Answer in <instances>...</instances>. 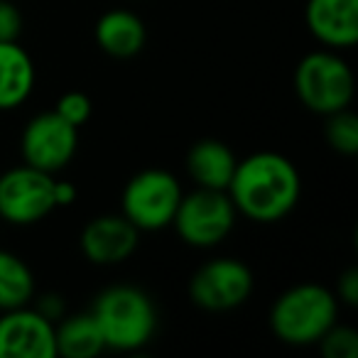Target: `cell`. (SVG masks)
<instances>
[{"instance_id": "obj_1", "label": "cell", "mask_w": 358, "mask_h": 358, "mask_svg": "<svg viewBox=\"0 0 358 358\" xmlns=\"http://www.w3.org/2000/svg\"><path fill=\"white\" fill-rule=\"evenodd\" d=\"M229 196L236 211L255 224L282 221L302 196V177L280 152H253L236 164Z\"/></svg>"}, {"instance_id": "obj_2", "label": "cell", "mask_w": 358, "mask_h": 358, "mask_svg": "<svg viewBox=\"0 0 358 358\" xmlns=\"http://www.w3.org/2000/svg\"><path fill=\"white\" fill-rule=\"evenodd\" d=\"M103 334L106 348L133 353L145 348L157 331V309L148 292L133 285H113L96 297L91 307Z\"/></svg>"}, {"instance_id": "obj_3", "label": "cell", "mask_w": 358, "mask_h": 358, "mask_svg": "<svg viewBox=\"0 0 358 358\" xmlns=\"http://www.w3.org/2000/svg\"><path fill=\"white\" fill-rule=\"evenodd\" d=\"M338 299L331 289L302 282L285 289L270 309V329L287 346H314L336 324Z\"/></svg>"}, {"instance_id": "obj_4", "label": "cell", "mask_w": 358, "mask_h": 358, "mask_svg": "<svg viewBox=\"0 0 358 358\" xmlns=\"http://www.w3.org/2000/svg\"><path fill=\"white\" fill-rule=\"evenodd\" d=\"M294 91L304 108L329 115L351 106L356 81L351 66L336 50H319L299 59L294 69Z\"/></svg>"}, {"instance_id": "obj_5", "label": "cell", "mask_w": 358, "mask_h": 358, "mask_svg": "<svg viewBox=\"0 0 358 358\" xmlns=\"http://www.w3.org/2000/svg\"><path fill=\"white\" fill-rule=\"evenodd\" d=\"M182 196L179 179L167 169L152 167L130 177L120 196V209L138 231H162L172 226Z\"/></svg>"}, {"instance_id": "obj_6", "label": "cell", "mask_w": 358, "mask_h": 358, "mask_svg": "<svg viewBox=\"0 0 358 358\" xmlns=\"http://www.w3.org/2000/svg\"><path fill=\"white\" fill-rule=\"evenodd\" d=\"M236 216L238 211L229 192L196 187L192 194L182 196L172 226L192 248H214L234 231Z\"/></svg>"}, {"instance_id": "obj_7", "label": "cell", "mask_w": 358, "mask_h": 358, "mask_svg": "<svg viewBox=\"0 0 358 358\" xmlns=\"http://www.w3.org/2000/svg\"><path fill=\"white\" fill-rule=\"evenodd\" d=\"M55 177L22 162L0 174V219L13 226H32L55 206Z\"/></svg>"}, {"instance_id": "obj_8", "label": "cell", "mask_w": 358, "mask_h": 358, "mask_svg": "<svg viewBox=\"0 0 358 358\" xmlns=\"http://www.w3.org/2000/svg\"><path fill=\"white\" fill-rule=\"evenodd\" d=\"M253 292V273L238 258H214L189 280V297L206 312H231L248 302Z\"/></svg>"}, {"instance_id": "obj_9", "label": "cell", "mask_w": 358, "mask_h": 358, "mask_svg": "<svg viewBox=\"0 0 358 358\" xmlns=\"http://www.w3.org/2000/svg\"><path fill=\"white\" fill-rule=\"evenodd\" d=\"M79 148V128L62 118L57 110L37 113L25 125L20 138V152L25 164L42 172H59L74 159Z\"/></svg>"}, {"instance_id": "obj_10", "label": "cell", "mask_w": 358, "mask_h": 358, "mask_svg": "<svg viewBox=\"0 0 358 358\" xmlns=\"http://www.w3.org/2000/svg\"><path fill=\"white\" fill-rule=\"evenodd\" d=\"M0 358H57L55 324L30 304L3 312Z\"/></svg>"}, {"instance_id": "obj_11", "label": "cell", "mask_w": 358, "mask_h": 358, "mask_svg": "<svg viewBox=\"0 0 358 358\" xmlns=\"http://www.w3.org/2000/svg\"><path fill=\"white\" fill-rule=\"evenodd\" d=\"M140 231L123 214H103L91 219L79 236L81 253L101 268L120 265L135 253Z\"/></svg>"}, {"instance_id": "obj_12", "label": "cell", "mask_w": 358, "mask_h": 358, "mask_svg": "<svg viewBox=\"0 0 358 358\" xmlns=\"http://www.w3.org/2000/svg\"><path fill=\"white\" fill-rule=\"evenodd\" d=\"M304 20L327 50H351L358 42V0H307Z\"/></svg>"}, {"instance_id": "obj_13", "label": "cell", "mask_w": 358, "mask_h": 358, "mask_svg": "<svg viewBox=\"0 0 358 358\" xmlns=\"http://www.w3.org/2000/svg\"><path fill=\"white\" fill-rule=\"evenodd\" d=\"M94 37L96 45L106 55L115 57V59H130L143 52L145 42H148V27H145L143 17L135 15L133 10L115 8L96 20Z\"/></svg>"}, {"instance_id": "obj_14", "label": "cell", "mask_w": 358, "mask_h": 358, "mask_svg": "<svg viewBox=\"0 0 358 358\" xmlns=\"http://www.w3.org/2000/svg\"><path fill=\"white\" fill-rule=\"evenodd\" d=\"M236 164L238 159H236L234 150L216 138L199 140L187 152V172L194 179V185L204 187V189H229Z\"/></svg>"}, {"instance_id": "obj_15", "label": "cell", "mask_w": 358, "mask_h": 358, "mask_svg": "<svg viewBox=\"0 0 358 358\" xmlns=\"http://www.w3.org/2000/svg\"><path fill=\"white\" fill-rule=\"evenodd\" d=\"M35 62L17 42H0V110H15L35 89Z\"/></svg>"}, {"instance_id": "obj_16", "label": "cell", "mask_w": 358, "mask_h": 358, "mask_svg": "<svg viewBox=\"0 0 358 358\" xmlns=\"http://www.w3.org/2000/svg\"><path fill=\"white\" fill-rule=\"evenodd\" d=\"M57 356L64 358H96L103 353L106 341L94 314H69L55 324Z\"/></svg>"}, {"instance_id": "obj_17", "label": "cell", "mask_w": 358, "mask_h": 358, "mask_svg": "<svg viewBox=\"0 0 358 358\" xmlns=\"http://www.w3.org/2000/svg\"><path fill=\"white\" fill-rule=\"evenodd\" d=\"M35 297V275L20 255L0 248V312L25 307Z\"/></svg>"}, {"instance_id": "obj_18", "label": "cell", "mask_w": 358, "mask_h": 358, "mask_svg": "<svg viewBox=\"0 0 358 358\" xmlns=\"http://www.w3.org/2000/svg\"><path fill=\"white\" fill-rule=\"evenodd\" d=\"M327 143L338 155H356L358 152V118L348 108L336 110L327 115Z\"/></svg>"}, {"instance_id": "obj_19", "label": "cell", "mask_w": 358, "mask_h": 358, "mask_svg": "<svg viewBox=\"0 0 358 358\" xmlns=\"http://www.w3.org/2000/svg\"><path fill=\"white\" fill-rule=\"evenodd\" d=\"M322 353L327 358H358V334L351 327L334 324L322 338Z\"/></svg>"}, {"instance_id": "obj_20", "label": "cell", "mask_w": 358, "mask_h": 358, "mask_svg": "<svg viewBox=\"0 0 358 358\" xmlns=\"http://www.w3.org/2000/svg\"><path fill=\"white\" fill-rule=\"evenodd\" d=\"M55 110L64 120H69L71 125L81 128L84 123H89L94 106H91V99L84 94V91H66L64 96H59V101H57Z\"/></svg>"}, {"instance_id": "obj_21", "label": "cell", "mask_w": 358, "mask_h": 358, "mask_svg": "<svg viewBox=\"0 0 358 358\" xmlns=\"http://www.w3.org/2000/svg\"><path fill=\"white\" fill-rule=\"evenodd\" d=\"M22 13L10 0H0V42H17L22 35Z\"/></svg>"}, {"instance_id": "obj_22", "label": "cell", "mask_w": 358, "mask_h": 358, "mask_svg": "<svg viewBox=\"0 0 358 358\" xmlns=\"http://www.w3.org/2000/svg\"><path fill=\"white\" fill-rule=\"evenodd\" d=\"M35 299V297H32ZM35 309L42 314L45 319H50L52 324H57L62 317L66 314V299L57 292H45L35 299Z\"/></svg>"}, {"instance_id": "obj_23", "label": "cell", "mask_w": 358, "mask_h": 358, "mask_svg": "<svg viewBox=\"0 0 358 358\" xmlns=\"http://www.w3.org/2000/svg\"><path fill=\"white\" fill-rule=\"evenodd\" d=\"M336 299L348 307H356L358 304V270L348 268L346 273H341L336 285Z\"/></svg>"}, {"instance_id": "obj_24", "label": "cell", "mask_w": 358, "mask_h": 358, "mask_svg": "<svg viewBox=\"0 0 358 358\" xmlns=\"http://www.w3.org/2000/svg\"><path fill=\"white\" fill-rule=\"evenodd\" d=\"M55 206H71L76 201V187L71 182H57L55 179Z\"/></svg>"}]
</instances>
